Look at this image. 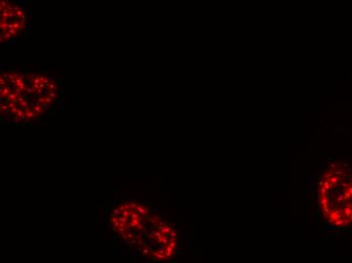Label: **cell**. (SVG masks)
<instances>
[{"label": "cell", "mask_w": 352, "mask_h": 263, "mask_svg": "<svg viewBox=\"0 0 352 263\" xmlns=\"http://www.w3.org/2000/svg\"><path fill=\"white\" fill-rule=\"evenodd\" d=\"M29 25L25 8L13 0H1L0 4V35L1 41L10 43L20 37Z\"/></svg>", "instance_id": "3957f363"}, {"label": "cell", "mask_w": 352, "mask_h": 263, "mask_svg": "<svg viewBox=\"0 0 352 263\" xmlns=\"http://www.w3.org/2000/svg\"><path fill=\"white\" fill-rule=\"evenodd\" d=\"M0 84L2 111L20 120L43 115L57 98L56 85L41 74L7 71L1 74Z\"/></svg>", "instance_id": "6da1fadb"}, {"label": "cell", "mask_w": 352, "mask_h": 263, "mask_svg": "<svg viewBox=\"0 0 352 263\" xmlns=\"http://www.w3.org/2000/svg\"><path fill=\"white\" fill-rule=\"evenodd\" d=\"M348 164L332 163L330 169L324 173L323 185L328 203L322 212L330 224L336 227L349 226L352 224V168L345 169Z\"/></svg>", "instance_id": "7a4b0ae2"}]
</instances>
